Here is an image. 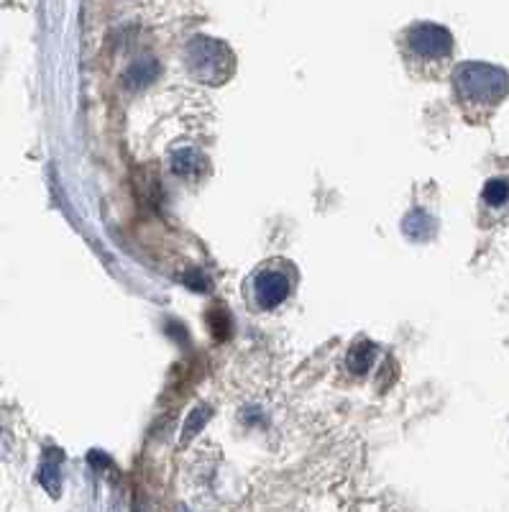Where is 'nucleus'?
Segmentation results:
<instances>
[{
	"mask_svg": "<svg viewBox=\"0 0 509 512\" xmlns=\"http://www.w3.org/2000/svg\"><path fill=\"white\" fill-rule=\"evenodd\" d=\"M200 164H203V167H208V159L200 154V149H192V146H182L180 152H172L174 175L197 177V172H200Z\"/></svg>",
	"mask_w": 509,
	"mask_h": 512,
	"instance_id": "nucleus-5",
	"label": "nucleus"
},
{
	"mask_svg": "<svg viewBox=\"0 0 509 512\" xmlns=\"http://www.w3.org/2000/svg\"><path fill=\"white\" fill-rule=\"evenodd\" d=\"M185 64L192 80L210 85V88H220L223 82L231 80L233 70H236V59H233L231 49L223 41L210 39V36H195L187 44Z\"/></svg>",
	"mask_w": 509,
	"mask_h": 512,
	"instance_id": "nucleus-4",
	"label": "nucleus"
},
{
	"mask_svg": "<svg viewBox=\"0 0 509 512\" xmlns=\"http://www.w3.org/2000/svg\"><path fill=\"white\" fill-rule=\"evenodd\" d=\"M507 200H509V180L497 177V180L486 182L484 203L489 205V208H502V205H507Z\"/></svg>",
	"mask_w": 509,
	"mask_h": 512,
	"instance_id": "nucleus-6",
	"label": "nucleus"
},
{
	"mask_svg": "<svg viewBox=\"0 0 509 512\" xmlns=\"http://www.w3.org/2000/svg\"><path fill=\"white\" fill-rule=\"evenodd\" d=\"M297 287V269L287 259L261 262L243 285V297L254 313H272L282 308Z\"/></svg>",
	"mask_w": 509,
	"mask_h": 512,
	"instance_id": "nucleus-3",
	"label": "nucleus"
},
{
	"mask_svg": "<svg viewBox=\"0 0 509 512\" xmlns=\"http://www.w3.org/2000/svg\"><path fill=\"white\" fill-rule=\"evenodd\" d=\"M400 54L412 77L435 80L440 72H446L448 62H451L453 36L443 26L420 21V24H412L410 29L402 31Z\"/></svg>",
	"mask_w": 509,
	"mask_h": 512,
	"instance_id": "nucleus-1",
	"label": "nucleus"
},
{
	"mask_svg": "<svg viewBox=\"0 0 509 512\" xmlns=\"http://www.w3.org/2000/svg\"><path fill=\"white\" fill-rule=\"evenodd\" d=\"M453 90L466 111H492L507 98L509 75L489 62H463L453 72Z\"/></svg>",
	"mask_w": 509,
	"mask_h": 512,
	"instance_id": "nucleus-2",
	"label": "nucleus"
}]
</instances>
